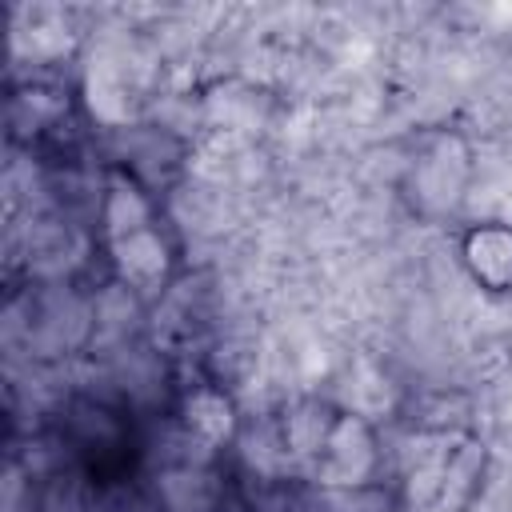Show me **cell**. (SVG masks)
<instances>
[{"mask_svg": "<svg viewBox=\"0 0 512 512\" xmlns=\"http://www.w3.org/2000/svg\"><path fill=\"white\" fill-rule=\"evenodd\" d=\"M104 220V240L112 252L116 276L136 292V296H156L172 280V248L160 232V220L152 212V200L136 180L124 172H112L100 204Z\"/></svg>", "mask_w": 512, "mask_h": 512, "instance_id": "cell-1", "label": "cell"}, {"mask_svg": "<svg viewBox=\"0 0 512 512\" xmlns=\"http://www.w3.org/2000/svg\"><path fill=\"white\" fill-rule=\"evenodd\" d=\"M296 456L308 464L316 484H364L376 452L372 432L336 408H316L296 420Z\"/></svg>", "mask_w": 512, "mask_h": 512, "instance_id": "cell-2", "label": "cell"}, {"mask_svg": "<svg viewBox=\"0 0 512 512\" xmlns=\"http://www.w3.org/2000/svg\"><path fill=\"white\" fill-rule=\"evenodd\" d=\"M472 184V148L460 132H428L408 164V200L424 220L452 216Z\"/></svg>", "mask_w": 512, "mask_h": 512, "instance_id": "cell-3", "label": "cell"}, {"mask_svg": "<svg viewBox=\"0 0 512 512\" xmlns=\"http://www.w3.org/2000/svg\"><path fill=\"white\" fill-rule=\"evenodd\" d=\"M460 264L492 296L512 292V224L508 220H480L460 236Z\"/></svg>", "mask_w": 512, "mask_h": 512, "instance_id": "cell-4", "label": "cell"}, {"mask_svg": "<svg viewBox=\"0 0 512 512\" xmlns=\"http://www.w3.org/2000/svg\"><path fill=\"white\" fill-rule=\"evenodd\" d=\"M184 424H188V432H192L196 440L220 444V440H228L232 428H236V408H232V400L220 396L216 388H200V392H192L188 404H184Z\"/></svg>", "mask_w": 512, "mask_h": 512, "instance_id": "cell-5", "label": "cell"}]
</instances>
